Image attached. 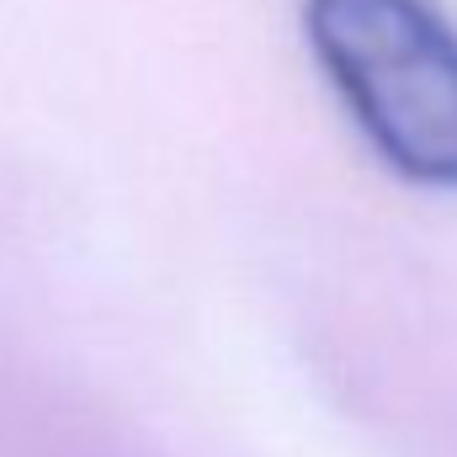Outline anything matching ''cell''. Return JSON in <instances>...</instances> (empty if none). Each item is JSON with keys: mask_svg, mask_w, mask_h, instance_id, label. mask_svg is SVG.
<instances>
[{"mask_svg": "<svg viewBox=\"0 0 457 457\" xmlns=\"http://www.w3.org/2000/svg\"><path fill=\"white\" fill-rule=\"evenodd\" d=\"M303 37L367 144L457 192V27L431 0H303Z\"/></svg>", "mask_w": 457, "mask_h": 457, "instance_id": "6da1fadb", "label": "cell"}]
</instances>
